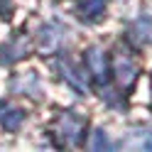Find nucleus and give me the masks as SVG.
<instances>
[{
	"instance_id": "f257e3e1",
	"label": "nucleus",
	"mask_w": 152,
	"mask_h": 152,
	"mask_svg": "<svg viewBox=\"0 0 152 152\" xmlns=\"http://www.w3.org/2000/svg\"><path fill=\"white\" fill-rule=\"evenodd\" d=\"M56 135H61L69 145H79L81 137L86 135V120H83L81 115H76L74 110H66L59 115V120H56Z\"/></svg>"
},
{
	"instance_id": "f03ea898",
	"label": "nucleus",
	"mask_w": 152,
	"mask_h": 152,
	"mask_svg": "<svg viewBox=\"0 0 152 152\" xmlns=\"http://www.w3.org/2000/svg\"><path fill=\"white\" fill-rule=\"evenodd\" d=\"M113 74H115V79L120 81V86L123 88H130L132 83H135V79H137V66H135V61L128 56V52H115V56H113Z\"/></svg>"
},
{
	"instance_id": "7ed1b4c3",
	"label": "nucleus",
	"mask_w": 152,
	"mask_h": 152,
	"mask_svg": "<svg viewBox=\"0 0 152 152\" xmlns=\"http://www.w3.org/2000/svg\"><path fill=\"white\" fill-rule=\"evenodd\" d=\"M86 66H88L91 76L98 83H106L108 81V54L103 52L101 47H91V49H86Z\"/></svg>"
},
{
	"instance_id": "20e7f679",
	"label": "nucleus",
	"mask_w": 152,
	"mask_h": 152,
	"mask_svg": "<svg viewBox=\"0 0 152 152\" xmlns=\"http://www.w3.org/2000/svg\"><path fill=\"white\" fill-rule=\"evenodd\" d=\"M56 66H59V71L64 74V79L69 81L71 88H76L79 93H86V91H88V71L74 66L71 61H66V59H59V61H56Z\"/></svg>"
},
{
	"instance_id": "39448f33",
	"label": "nucleus",
	"mask_w": 152,
	"mask_h": 152,
	"mask_svg": "<svg viewBox=\"0 0 152 152\" xmlns=\"http://www.w3.org/2000/svg\"><path fill=\"white\" fill-rule=\"evenodd\" d=\"M128 39L132 44H140V47L152 44V17L142 15L137 20H132L128 27Z\"/></svg>"
},
{
	"instance_id": "423d86ee",
	"label": "nucleus",
	"mask_w": 152,
	"mask_h": 152,
	"mask_svg": "<svg viewBox=\"0 0 152 152\" xmlns=\"http://www.w3.org/2000/svg\"><path fill=\"white\" fill-rule=\"evenodd\" d=\"M76 12L86 22H98L103 17V12H106V0H79Z\"/></svg>"
},
{
	"instance_id": "0eeeda50",
	"label": "nucleus",
	"mask_w": 152,
	"mask_h": 152,
	"mask_svg": "<svg viewBox=\"0 0 152 152\" xmlns=\"http://www.w3.org/2000/svg\"><path fill=\"white\" fill-rule=\"evenodd\" d=\"M22 120H25V113L20 108H15V106H7V103H0V125H3L5 130H17L22 125Z\"/></svg>"
},
{
	"instance_id": "6e6552de",
	"label": "nucleus",
	"mask_w": 152,
	"mask_h": 152,
	"mask_svg": "<svg viewBox=\"0 0 152 152\" xmlns=\"http://www.w3.org/2000/svg\"><path fill=\"white\" fill-rule=\"evenodd\" d=\"M10 88H12L15 93H25V96H30V91L37 93L39 81H37L34 74H22V76H15V79L10 81Z\"/></svg>"
},
{
	"instance_id": "1a4fd4ad",
	"label": "nucleus",
	"mask_w": 152,
	"mask_h": 152,
	"mask_svg": "<svg viewBox=\"0 0 152 152\" xmlns=\"http://www.w3.org/2000/svg\"><path fill=\"white\" fill-rule=\"evenodd\" d=\"M37 39H39V49H42V52H52L54 47L61 42V34L56 32L54 27L47 25V27H42V32L37 34Z\"/></svg>"
},
{
	"instance_id": "9d476101",
	"label": "nucleus",
	"mask_w": 152,
	"mask_h": 152,
	"mask_svg": "<svg viewBox=\"0 0 152 152\" xmlns=\"http://www.w3.org/2000/svg\"><path fill=\"white\" fill-rule=\"evenodd\" d=\"M137 140L135 137H125V145L128 147H137V150H152V130H137L135 132Z\"/></svg>"
},
{
	"instance_id": "9b49d317",
	"label": "nucleus",
	"mask_w": 152,
	"mask_h": 152,
	"mask_svg": "<svg viewBox=\"0 0 152 152\" xmlns=\"http://www.w3.org/2000/svg\"><path fill=\"white\" fill-rule=\"evenodd\" d=\"M86 145H88L91 150H108V147H113V145H110V140L103 135V130H96V132H93V137L86 142Z\"/></svg>"
},
{
	"instance_id": "f8f14e48",
	"label": "nucleus",
	"mask_w": 152,
	"mask_h": 152,
	"mask_svg": "<svg viewBox=\"0 0 152 152\" xmlns=\"http://www.w3.org/2000/svg\"><path fill=\"white\" fill-rule=\"evenodd\" d=\"M10 7H12V3H10V0H0V15H3V17H7V15H10Z\"/></svg>"
}]
</instances>
